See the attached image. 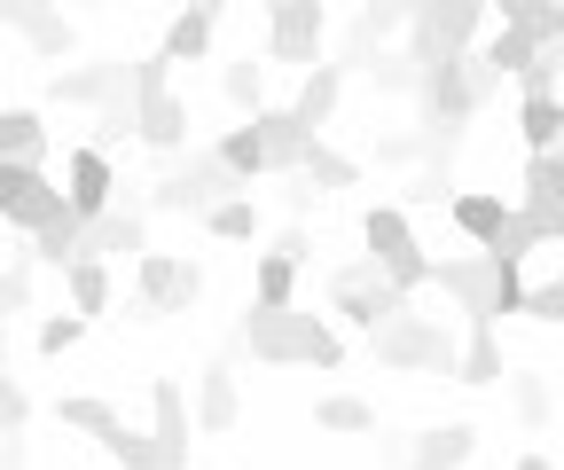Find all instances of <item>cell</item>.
Masks as SVG:
<instances>
[{
  "instance_id": "1",
  "label": "cell",
  "mask_w": 564,
  "mask_h": 470,
  "mask_svg": "<svg viewBox=\"0 0 564 470\" xmlns=\"http://www.w3.org/2000/svg\"><path fill=\"white\" fill-rule=\"evenodd\" d=\"M236 338L251 346V361H274V369H337L345 361V338L314 314V306H282V314H243Z\"/></svg>"
},
{
  "instance_id": "2",
  "label": "cell",
  "mask_w": 564,
  "mask_h": 470,
  "mask_svg": "<svg viewBox=\"0 0 564 470\" xmlns=\"http://www.w3.org/2000/svg\"><path fill=\"white\" fill-rule=\"evenodd\" d=\"M361 243H369V266H377L400 298L432 283V259H423V243H415V228H408L400 205H369V212H361Z\"/></svg>"
},
{
  "instance_id": "3",
  "label": "cell",
  "mask_w": 564,
  "mask_h": 470,
  "mask_svg": "<svg viewBox=\"0 0 564 470\" xmlns=\"http://www.w3.org/2000/svg\"><path fill=\"white\" fill-rule=\"evenodd\" d=\"M369 346H377L384 369H432V376H455V329H447L440 314H408V306H400Z\"/></svg>"
},
{
  "instance_id": "4",
  "label": "cell",
  "mask_w": 564,
  "mask_h": 470,
  "mask_svg": "<svg viewBox=\"0 0 564 470\" xmlns=\"http://www.w3.org/2000/svg\"><path fill=\"white\" fill-rule=\"evenodd\" d=\"M126 79H133V142L181 150V142H188V102L173 95V72H165L158 55H141Z\"/></svg>"
},
{
  "instance_id": "5",
  "label": "cell",
  "mask_w": 564,
  "mask_h": 470,
  "mask_svg": "<svg viewBox=\"0 0 564 470\" xmlns=\"http://www.w3.org/2000/svg\"><path fill=\"white\" fill-rule=\"evenodd\" d=\"M204 291V266L181 259V251H141L133 259V314L158 321V314H188Z\"/></svg>"
},
{
  "instance_id": "6",
  "label": "cell",
  "mask_w": 564,
  "mask_h": 470,
  "mask_svg": "<svg viewBox=\"0 0 564 470\" xmlns=\"http://www.w3.org/2000/svg\"><path fill=\"white\" fill-rule=\"evenodd\" d=\"M400 306H408V298L377 275L369 259H352V266H337V275H329V314H337L345 329H361V338H377V329H384Z\"/></svg>"
},
{
  "instance_id": "7",
  "label": "cell",
  "mask_w": 564,
  "mask_h": 470,
  "mask_svg": "<svg viewBox=\"0 0 564 470\" xmlns=\"http://www.w3.org/2000/svg\"><path fill=\"white\" fill-rule=\"evenodd\" d=\"M322 40H329V9L322 0H274L267 9V55L274 63H322Z\"/></svg>"
},
{
  "instance_id": "8",
  "label": "cell",
  "mask_w": 564,
  "mask_h": 470,
  "mask_svg": "<svg viewBox=\"0 0 564 470\" xmlns=\"http://www.w3.org/2000/svg\"><path fill=\"white\" fill-rule=\"evenodd\" d=\"M510 212L533 228V243H564V157L556 150L525 157V181H518V205Z\"/></svg>"
},
{
  "instance_id": "9",
  "label": "cell",
  "mask_w": 564,
  "mask_h": 470,
  "mask_svg": "<svg viewBox=\"0 0 564 470\" xmlns=\"http://www.w3.org/2000/svg\"><path fill=\"white\" fill-rule=\"evenodd\" d=\"M63 212V188L47 181V165H0V220L40 236L47 220Z\"/></svg>"
},
{
  "instance_id": "10",
  "label": "cell",
  "mask_w": 564,
  "mask_h": 470,
  "mask_svg": "<svg viewBox=\"0 0 564 470\" xmlns=\"http://www.w3.org/2000/svg\"><path fill=\"white\" fill-rule=\"evenodd\" d=\"M55 188H63V205H70V220L87 228V220H102V212L118 205V165H110V157H95V150L79 142V150L63 157V181H55Z\"/></svg>"
},
{
  "instance_id": "11",
  "label": "cell",
  "mask_w": 564,
  "mask_h": 470,
  "mask_svg": "<svg viewBox=\"0 0 564 470\" xmlns=\"http://www.w3.org/2000/svg\"><path fill=\"white\" fill-rule=\"evenodd\" d=\"M150 251V212H126V205H110L102 220H87L79 228V259H141Z\"/></svg>"
},
{
  "instance_id": "12",
  "label": "cell",
  "mask_w": 564,
  "mask_h": 470,
  "mask_svg": "<svg viewBox=\"0 0 564 470\" xmlns=\"http://www.w3.org/2000/svg\"><path fill=\"white\" fill-rule=\"evenodd\" d=\"M447 220H455V236H470L478 251H494V236L510 228V196L502 188H455L447 196Z\"/></svg>"
},
{
  "instance_id": "13",
  "label": "cell",
  "mask_w": 564,
  "mask_h": 470,
  "mask_svg": "<svg viewBox=\"0 0 564 470\" xmlns=\"http://www.w3.org/2000/svg\"><path fill=\"white\" fill-rule=\"evenodd\" d=\"M212 32H220V9H212V0H188V9L165 24V40H158V63H165V72H173V63H204Z\"/></svg>"
},
{
  "instance_id": "14",
  "label": "cell",
  "mask_w": 564,
  "mask_h": 470,
  "mask_svg": "<svg viewBox=\"0 0 564 470\" xmlns=\"http://www.w3.org/2000/svg\"><path fill=\"white\" fill-rule=\"evenodd\" d=\"M251 133H259V150H267V173H299V157H306V142H314V133L291 118V102H267L259 118H251Z\"/></svg>"
},
{
  "instance_id": "15",
  "label": "cell",
  "mask_w": 564,
  "mask_h": 470,
  "mask_svg": "<svg viewBox=\"0 0 564 470\" xmlns=\"http://www.w3.org/2000/svg\"><path fill=\"white\" fill-rule=\"evenodd\" d=\"M337 102H345V63H314V72L299 79V102H291V118H299L306 133H322V125L337 118Z\"/></svg>"
},
{
  "instance_id": "16",
  "label": "cell",
  "mask_w": 564,
  "mask_h": 470,
  "mask_svg": "<svg viewBox=\"0 0 564 470\" xmlns=\"http://www.w3.org/2000/svg\"><path fill=\"white\" fill-rule=\"evenodd\" d=\"M236 416H243L236 369H228V361H212V369L196 376V431H236Z\"/></svg>"
},
{
  "instance_id": "17",
  "label": "cell",
  "mask_w": 564,
  "mask_h": 470,
  "mask_svg": "<svg viewBox=\"0 0 564 470\" xmlns=\"http://www.w3.org/2000/svg\"><path fill=\"white\" fill-rule=\"evenodd\" d=\"M0 165H47V118L9 102L0 110Z\"/></svg>"
},
{
  "instance_id": "18",
  "label": "cell",
  "mask_w": 564,
  "mask_h": 470,
  "mask_svg": "<svg viewBox=\"0 0 564 470\" xmlns=\"http://www.w3.org/2000/svg\"><path fill=\"white\" fill-rule=\"evenodd\" d=\"M150 416H158V424H150V439L188 470V400H181V384H173V376H158V384H150Z\"/></svg>"
},
{
  "instance_id": "19",
  "label": "cell",
  "mask_w": 564,
  "mask_h": 470,
  "mask_svg": "<svg viewBox=\"0 0 564 470\" xmlns=\"http://www.w3.org/2000/svg\"><path fill=\"white\" fill-rule=\"evenodd\" d=\"M282 306H299V266L274 251H251V314H282Z\"/></svg>"
},
{
  "instance_id": "20",
  "label": "cell",
  "mask_w": 564,
  "mask_h": 470,
  "mask_svg": "<svg viewBox=\"0 0 564 470\" xmlns=\"http://www.w3.org/2000/svg\"><path fill=\"white\" fill-rule=\"evenodd\" d=\"M455 376L463 384H502L510 369H502V329L494 321H470V338L455 346Z\"/></svg>"
},
{
  "instance_id": "21",
  "label": "cell",
  "mask_w": 564,
  "mask_h": 470,
  "mask_svg": "<svg viewBox=\"0 0 564 470\" xmlns=\"http://www.w3.org/2000/svg\"><path fill=\"white\" fill-rule=\"evenodd\" d=\"M0 24H17L40 55H70V40H79V32H70V17H47V9H24V0H0Z\"/></svg>"
},
{
  "instance_id": "22",
  "label": "cell",
  "mask_w": 564,
  "mask_h": 470,
  "mask_svg": "<svg viewBox=\"0 0 564 470\" xmlns=\"http://www.w3.org/2000/svg\"><path fill=\"white\" fill-rule=\"evenodd\" d=\"M306 196H322V188H352V181H361V165H352V157H337L329 142H322V133H314V142H306V157H299V173H291Z\"/></svg>"
},
{
  "instance_id": "23",
  "label": "cell",
  "mask_w": 564,
  "mask_h": 470,
  "mask_svg": "<svg viewBox=\"0 0 564 470\" xmlns=\"http://www.w3.org/2000/svg\"><path fill=\"white\" fill-rule=\"evenodd\" d=\"M470 455H478V431L470 424H440V431L415 439V470H463Z\"/></svg>"
},
{
  "instance_id": "24",
  "label": "cell",
  "mask_w": 564,
  "mask_h": 470,
  "mask_svg": "<svg viewBox=\"0 0 564 470\" xmlns=\"http://www.w3.org/2000/svg\"><path fill=\"white\" fill-rule=\"evenodd\" d=\"M518 133H525V157H549V150L564 142V95L518 102Z\"/></svg>"
},
{
  "instance_id": "25",
  "label": "cell",
  "mask_w": 564,
  "mask_h": 470,
  "mask_svg": "<svg viewBox=\"0 0 564 470\" xmlns=\"http://www.w3.org/2000/svg\"><path fill=\"white\" fill-rule=\"evenodd\" d=\"M220 95H228L236 125L267 110V72H259V55H236V63H228V72H220Z\"/></svg>"
},
{
  "instance_id": "26",
  "label": "cell",
  "mask_w": 564,
  "mask_h": 470,
  "mask_svg": "<svg viewBox=\"0 0 564 470\" xmlns=\"http://www.w3.org/2000/svg\"><path fill=\"white\" fill-rule=\"evenodd\" d=\"M63 291H70V314H79V321H95V314L110 306V266H95V259H70V266H63Z\"/></svg>"
},
{
  "instance_id": "27",
  "label": "cell",
  "mask_w": 564,
  "mask_h": 470,
  "mask_svg": "<svg viewBox=\"0 0 564 470\" xmlns=\"http://www.w3.org/2000/svg\"><path fill=\"white\" fill-rule=\"evenodd\" d=\"M314 424L337 431V439H361V431H377V408H369V400H352V392H322L314 400Z\"/></svg>"
},
{
  "instance_id": "28",
  "label": "cell",
  "mask_w": 564,
  "mask_h": 470,
  "mask_svg": "<svg viewBox=\"0 0 564 470\" xmlns=\"http://www.w3.org/2000/svg\"><path fill=\"white\" fill-rule=\"evenodd\" d=\"M55 424H70V431H95V439H110L126 416L110 408V400H95V392H70V400H55Z\"/></svg>"
},
{
  "instance_id": "29",
  "label": "cell",
  "mask_w": 564,
  "mask_h": 470,
  "mask_svg": "<svg viewBox=\"0 0 564 470\" xmlns=\"http://www.w3.org/2000/svg\"><path fill=\"white\" fill-rule=\"evenodd\" d=\"M204 236H220V243H259V205H251V196L212 205V212H204Z\"/></svg>"
},
{
  "instance_id": "30",
  "label": "cell",
  "mask_w": 564,
  "mask_h": 470,
  "mask_svg": "<svg viewBox=\"0 0 564 470\" xmlns=\"http://www.w3.org/2000/svg\"><path fill=\"white\" fill-rule=\"evenodd\" d=\"M70 259H79V220H70V205L32 236V266H70Z\"/></svg>"
},
{
  "instance_id": "31",
  "label": "cell",
  "mask_w": 564,
  "mask_h": 470,
  "mask_svg": "<svg viewBox=\"0 0 564 470\" xmlns=\"http://www.w3.org/2000/svg\"><path fill=\"white\" fill-rule=\"evenodd\" d=\"M502 392H510V408H518V416H525L533 431H541V424H549V408H556V400H549V376H541V369H518V376H502Z\"/></svg>"
},
{
  "instance_id": "32",
  "label": "cell",
  "mask_w": 564,
  "mask_h": 470,
  "mask_svg": "<svg viewBox=\"0 0 564 470\" xmlns=\"http://www.w3.org/2000/svg\"><path fill=\"white\" fill-rule=\"evenodd\" d=\"M87 329H95V321H79V314H47V321H40V338H32V346H40L47 361H63L70 346H79V338H87Z\"/></svg>"
},
{
  "instance_id": "33",
  "label": "cell",
  "mask_w": 564,
  "mask_h": 470,
  "mask_svg": "<svg viewBox=\"0 0 564 470\" xmlns=\"http://www.w3.org/2000/svg\"><path fill=\"white\" fill-rule=\"evenodd\" d=\"M408 32V9H361V24H352V47H384Z\"/></svg>"
},
{
  "instance_id": "34",
  "label": "cell",
  "mask_w": 564,
  "mask_h": 470,
  "mask_svg": "<svg viewBox=\"0 0 564 470\" xmlns=\"http://www.w3.org/2000/svg\"><path fill=\"white\" fill-rule=\"evenodd\" d=\"M32 424V400H24V384L9 376V361H0V439H17Z\"/></svg>"
},
{
  "instance_id": "35",
  "label": "cell",
  "mask_w": 564,
  "mask_h": 470,
  "mask_svg": "<svg viewBox=\"0 0 564 470\" xmlns=\"http://www.w3.org/2000/svg\"><path fill=\"white\" fill-rule=\"evenodd\" d=\"M24 298H32V259H17L0 275V329H9V314H24Z\"/></svg>"
},
{
  "instance_id": "36",
  "label": "cell",
  "mask_w": 564,
  "mask_h": 470,
  "mask_svg": "<svg viewBox=\"0 0 564 470\" xmlns=\"http://www.w3.org/2000/svg\"><path fill=\"white\" fill-rule=\"evenodd\" d=\"M267 251H274V259H291V266H299V259L314 251V228H306V220H291V228H282V236L267 243Z\"/></svg>"
},
{
  "instance_id": "37",
  "label": "cell",
  "mask_w": 564,
  "mask_h": 470,
  "mask_svg": "<svg viewBox=\"0 0 564 470\" xmlns=\"http://www.w3.org/2000/svg\"><path fill=\"white\" fill-rule=\"evenodd\" d=\"M0 470H24V431H17L9 447H0Z\"/></svg>"
},
{
  "instance_id": "38",
  "label": "cell",
  "mask_w": 564,
  "mask_h": 470,
  "mask_svg": "<svg viewBox=\"0 0 564 470\" xmlns=\"http://www.w3.org/2000/svg\"><path fill=\"white\" fill-rule=\"evenodd\" d=\"M518 470H556V462L549 455H518Z\"/></svg>"
},
{
  "instance_id": "39",
  "label": "cell",
  "mask_w": 564,
  "mask_h": 470,
  "mask_svg": "<svg viewBox=\"0 0 564 470\" xmlns=\"http://www.w3.org/2000/svg\"><path fill=\"white\" fill-rule=\"evenodd\" d=\"M556 283H564V275H556Z\"/></svg>"
}]
</instances>
